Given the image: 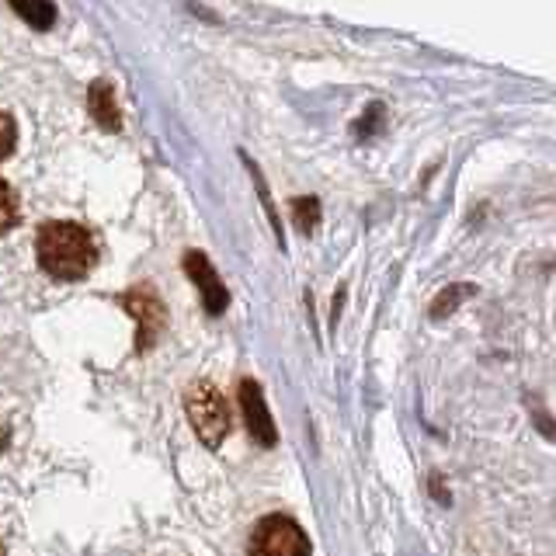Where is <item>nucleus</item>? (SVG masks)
<instances>
[{
  "mask_svg": "<svg viewBox=\"0 0 556 556\" xmlns=\"http://www.w3.org/2000/svg\"><path fill=\"white\" fill-rule=\"evenodd\" d=\"M185 414L205 448H219L226 442V434H230L233 414L216 382H208V379L191 382L185 390Z\"/></svg>",
  "mask_w": 556,
  "mask_h": 556,
  "instance_id": "nucleus-2",
  "label": "nucleus"
},
{
  "mask_svg": "<svg viewBox=\"0 0 556 556\" xmlns=\"http://www.w3.org/2000/svg\"><path fill=\"white\" fill-rule=\"evenodd\" d=\"M240 410H243V425H248V434L261 445V448H275L278 445V428L271 421L268 400L261 393L257 379H240Z\"/></svg>",
  "mask_w": 556,
  "mask_h": 556,
  "instance_id": "nucleus-6",
  "label": "nucleus"
},
{
  "mask_svg": "<svg viewBox=\"0 0 556 556\" xmlns=\"http://www.w3.org/2000/svg\"><path fill=\"white\" fill-rule=\"evenodd\" d=\"M122 309L136 320V355H147L167 327V306L153 286H136L122 295Z\"/></svg>",
  "mask_w": 556,
  "mask_h": 556,
  "instance_id": "nucleus-3",
  "label": "nucleus"
},
{
  "mask_svg": "<svg viewBox=\"0 0 556 556\" xmlns=\"http://www.w3.org/2000/svg\"><path fill=\"white\" fill-rule=\"evenodd\" d=\"M469 295H477V286H469V282H452V286H445L439 295H434V303H431V313L428 317L431 320H445V317H452Z\"/></svg>",
  "mask_w": 556,
  "mask_h": 556,
  "instance_id": "nucleus-9",
  "label": "nucleus"
},
{
  "mask_svg": "<svg viewBox=\"0 0 556 556\" xmlns=\"http://www.w3.org/2000/svg\"><path fill=\"white\" fill-rule=\"evenodd\" d=\"M0 122H4V161L14 153V143H17V132H14V115L4 112L0 115Z\"/></svg>",
  "mask_w": 556,
  "mask_h": 556,
  "instance_id": "nucleus-14",
  "label": "nucleus"
},
{
  "mask_svg": "<svg viewBox=\"0 0 556 556\" xmlns=\"http://www.w3.org/2000/svg\"><path fill=\"white\" fill-rule=\"evenodd\" d=\"M292 223H295V230L300 233H317V226H320V199H313V195H303V199H292Z\"/></svg>",
  "mask_w": 556,
  "mask_h": 556,
  "instance_id": "nucleus-11",
  "label": "nucleus"
},
{
  "mask_svg": "<svg viewBox=\"0 0 556 556\" xmlns=\"http://www.w3.org/2000/svg\"><path fill=\"white\" fill-rule=\"evenodd\" d=\"M382 112H387L382 104H369V112H365V118L355 122V132H358V136H369V132L376 129V122L382 118Z\"/></svg>",
  "mask_w": 556,
  "mask_h": 556,
  "instance_id": "nucleus-13",
  "label": "nucleus"
},
{
  "mask_svg": "<svg viewBox=\"0 0 556 556\" xmlns=\"http://www.w3.org/2000/svg\"><path fill=\"white\" fill-rule=\"evenodd\" d=\"M8 4L35 31H49L56 25V4L52 0H8Z\"/></svg>",
  "mask_w": 556,
  "mask_h": 556,
  "instance_id": "nucleus-8",
  "label": "nucleus"
},
{
  "mask_svg": "<svg viewBox=\"0 0 556 556\" xmlns=\"http://www.w3.org/2000/svg\"><path fill=\"white\" fill-rule=\"evenodd\" d=\"M87 112H91V118L104 132H118L122 129L118 98H115V87L109 80H94L91 87H87Z\"/></svg>",
  "mask_w": 556,
  "mask_h": 556,
  "instance_id": "nucleus-7",
  "label": "nucleus"
},
{
  "mask_svg": "<svg viewBox=\"0 0 556 556\" xmlns=\"http://www.w3.org/2000/svg\"><path fill=\"white\" fill-rule=\"evenodd\" d=\"M532 417H535V428L543 431L546 439H556V421H553V417H549L543 407H535V410H532Z\"/></svg>",
  "mask_w": 556,
  "mask_h": 556,
  "instance_id": "nucleus-15",
  "label": "nucleus"
},
{
  "mask_svg": "<svg viewBox=\"0 0 556 556\" xmlns=\"http://www.w3.org/2000/svg\"><path fill=\"white\" fill-rule=\"evenodd\" d=\"M243 164H248V170H251L254 188H257V199H261V205H265V216H268V223H271V230H275L278 243H282V248H286V237H282V219H278V208H275V202H271V191H268V185H265V174H261V167H257L254 161H248V153H243Z\"/></svg>",
  "mask_w": 556,
  "mask_h": 556,
  "instance_id": "nucleus-10",
  "label": "nucleus"
},
{
  "mask_svg": "<svg viewBox=\"0 0 556 556\" xmlns=\"http://www.w3.org/2000/svg\"><path fill=\"white\" fill-rule=\"evenodd\" d=\"M181 268H185V275L191 278V282H195L208 317H219V313H226V306H230V289L223 286V278L213 268V261H208L202 251H185Z\"/></svg>",
  "mask_w": 556,
  "mask_h": 556,
  "instance_id": "nucleus-5",
  "label": "nucleus"
},
{
  "mask_svg": "<svg viewBox=\"0 0 556 556\" xmlns=\"http://www.w3.org/2000/svg\"><path fill=\"white\" fill-rule=\"evenodd\" d=\"M35 257H39V268L56 282H80L91 275L98 248L87 226L74 219H49L35 237Z\"/></svg>",
  "mask_w": 556,
  "mask_h": 556,
  "instance_id": "nucleus-1",
  "label": "nucleus"
},
{
  "mask_svg": "<svg viewBox=\"0 0 556 556\" xmlns=\"http://www.w3.org/2000/svg\"><path fill=\"white\" fill-rule=\"evenodd\" d=\"M14 226H17V195H14L11 181H4V226H0V230L11 233Z\"/></svg>",
  "mask_w": 556,
  "mask_h": 556,
  "instance_id": "nucleus-12",
  "label": "nucleus"
},
{
  "mask_svg": "<svg viewBox=\"0 0 556 556\" xmlns=\"http://www.w3.org/2000/svg\"><path fill=\"white\" fill-rule=\"evenodd\" d=\"M251 553L257 556H303L309 553V539L303 532L300 521H292L289 515H268L257 521Z\"/></svg>",
  "mask_w": 556,
  "mask_h": 556,
  "instance_id": "nucleus-4",
  "label": "nucleus"
}]
</instances>
